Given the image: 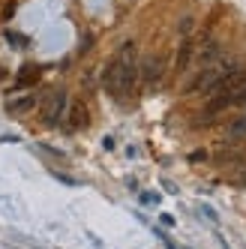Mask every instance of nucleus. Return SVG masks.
<instances>
[{"mask_svg": "<svg viewBox=\"0 0 246 249\" xmlns=\"http://www.w3.org/2000/svg\"><path fill=\"white\" fill-rule=\"evenodd\" d=\"M102 84H105V90L117 99H123L132 90V84H135V48L132 45H123L120 54L105 66Z\"/></svg>", "mask_w": 246, "mask_h": 249, "instance_id": "f257e3e1", "label": "nucleus"}, {"mask_svg": "<svg viewBox=\"0 0 246 249\" xmlns=\"http://www.w3.org/2000/svg\"><path fill=\"white\" fill-rule=\"evenodd\" d=\"M231 69H237V63L234 60H225V57H219V60H213L210 66H204L201 69V75L189 84V93H213L216 87H219V81L231 72Z\"/></svg>", "mask_w": 246, "mask_h": 249, "instance_id": "f03ea898", "label": "nucleus"}, {"mask_svg": "<svg viewBox=\"0 0 246 249\" xmlns=\"http://www.w3.org/2000/svg\"><path fill=\"white\" fill-rule=\"evenodd\" d=\"M63 111H66V93L63 90H51L45 99H42V120L48 126H57L63 120Z\"/></svg>", "mask_w": 246, "mask_h": 249, "instance_id": "7ed1b4c3", "label": "nucleus"}, {"mask_svg": "<svg viewBox=\"0 0 246 249\" xmlns=\"http://www.w3.org/2000/svg\"><path fill=\"white\" fill-rule=\"evenodd\" d=\"M141 78H144V84H159L165 78V57H159V54L144 57V63H141Z\"/></svg>", "mask_w": 246, "mask_h": 249, "instance_id": "20e7f679", "label": "nucleus"}, {"mask_svg": "<svg viewBox=\"0 0 246 249\" xmlns=\"http://www.w3.org/2000/svg\"><path fill=\"white\" fill-rule=\"evenodd\" d=\"M87 108H84V102L81 99H72L69 102V108H66V129L69 132H78V129H84L87 126Z\"/></svg>", "mask_w": 246, "mask_h": 249, "instance_id": "39448f33", "label": "nucleus"}, {"mask_svg": "<svg viewBox=\"0 0 246 249\" xmlns=\"http://www.w3.org/2000/svg\"><path fill=\"white\" fill-rule=\"evenodd\" d=\"M219 57H222V48H219L216 42H204V45L198 48V54H195V60L201 63V69H204V66H210L213 60H219Z\"/></svg>", "mask_w": 246, "mask_h": 249, "instance_id": "423d86ee", "label": "nucleus"}, {"mask_svg": "<svg viewBox=\"0 0 246 249\" xmlns=\"http://www.w3.org/2000/svg\"><path fill=\"white\" fill-rule=\"evenodd\" d=\"M33 81H39V66L36 63H24L15 75V87H30Z\"/></svg>", "mask_w": 246, "mask_h": 249, "instance_id": "0eeeda50", "label": "nucleus"}, {"mask_svg": "<svg viewBox=\"0 0 246 249\" xmlns=\"http://www.w3.org/2000/svg\"><path fill=\"white\" fill-rule=\"evenodd\" d=\"M186 63H192V39H186V42L180 45V51H177V66L183 69Z\"/></svg>", "mask_w": 246, "mask_h": 249, "instance_id": "6e6552de", "label": "nucleus"}, {"mask_svg": "<svg viewBox=\"0 0 246 249\" xmlns=\"http://www.w3.org/2000/svg\"><path fill=\"white\" fill-rule=\"evenodd\" d=\"M33 105H36V96H30V93H27V96H21V99H15L9 108H12V111H30Z\"/></svg>", "mask_w": 246, "mask_h": 249, "instance_id": "1a4fd4ad", "label": "nucleus"}, {"mask_svg": "<svg viewBox=\"0 0 246 249\" xmlns=\"http://www.w3.org/2000/svg\"><path fill=\"white\" fill-rule=\"evenodd\" d=\"M228 135H231V138H243V135H246V117L231 120V126H228Z\"/></svg>", "mask_w": 246, "mask_h": 249, "instance_id": "9d476101", "label": "nucleus"}, {"mask_svg": "<svg viewBox=\"0 0 246 249\" xmlns=\"http://www.w3.org/2000/svg\"><path fill=\"white\" fill-rule=\"evenodd\" d=\"M231 183H237V186H246V165H234V171H231Z\"/></svg>", "mask_w": 246, "mask_h": 249, "instance_id": "9b49d317", "label": "nucleus"}, {"mask_svg": "<svg viewBox=\"0 0 246 249\" xmlns=\"http://www.w3.org/2000/svg\"><path fill=\"white\" fill-rule=\"evenodd\" d=\"M234 102H237V105H246V81L240 84V90H237V96H234Z\"/></svg>", "mask_w": 246, "mask_h": 249, "instance_id": "f8f14e48", "label": "nucleus"}, {"mask_svg": "<svg viewBox=\"0 0 246 249\" xmlns=\"http://www.w3.org/2000/svg\"><path fill=\"white\" fill-rule=\"evenodd\" d=\"M141 201H144V204H156V201H159V195H153V192H144V195H141Z\"/></svg>", "mask_w": 246, "mask_h": 249, "instance_id": "ddd939ff", "label": "nucleus"}, {"mask_svg": "<svg viewBox=\"0 0 246 249\" xmlns=\"http://www.w3.org/2000/svg\"><path fill=\"white\" fill-rule=\"evenodd\" d=\"M9 42H12V45H27V42L21 39V33H9Z\"/></svg>", "mask_w": 246, "mask_h": 249, "instance_id": "4468645a", "label": "nucleus"}]
</instances>
